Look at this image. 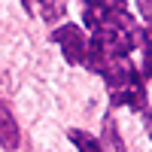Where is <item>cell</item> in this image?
Returning a JSON list of instances; mask_svg holds the SVG:
<instances>
[{"label": "cell", "mask_w": 152, "mask_h": 152, "mask_svg": "<svg viewBox=\"0 0 152 152\" xmlns=\"http://www.w3.org/2000/svg\"><path fill=\"white\" fill-rule=\"evenodd\" d=\"M52 40L61 46V52H64V58L70 61V64H85L88 58V40L79 24H61V28L52 31Z\"/></svg>", "instance_id": "6da1fadb"}, {"label": "cell", "mask_w": 152, "mask_h": 152, "mask_svg": "<svg viewBox=\"0 0 152 152\" xmlns=\"http://www.w3.org/2000/svg\"><path fill=\"white\" fill-rule=\"evenodd\" d=\"M28 15L43 18V21H61L67 15V0H21Z\"/></svg>", "instance_id": "7a4b0ae2"}, {"label": "cell", "mask_w": 152, "mask_h": 152, "mask_svg": "<svg viewBox=\"0 0 152 152\" xmlns=\"http://www.w3.org/2000/svg\"><path fill=\"white\" fill-rule=\"evenodd\" d=\"M18 122L15 116H12V107L6 104V100H0V146L3 149H18Z\"/></svg>", "instance_id": "3957f363"}, {"label": "cell", "mask_w": 152, "mask_h": 152, "mask_svg": "<svg viewBox=\"0 0 152 152\" xmlns=\"http://www.w3.org/2000/svg\"><path fill=\"white\" fill-rule=\"evenodd\" d=\"M110 104L113 107H131L134 113H140V110H146V91H143V85L122 88V91H113L110 94Z\"/></svg>", "instance_id": "277c9868"}, {"label": "cell", "mask_w": 152, "mask_h": 152, "mask_svg": "<svg viewBox=\"0 0 152 152\" xmlns=\"http://www.w3.org/2000/svg\"><path fill=\"white\" fill-rule=\"evenodd\" d=\"M100 149H104V152H125V143H122V137H119V128H116V122H113V116H107V119H104Z\"/></svg>", "instance_id": "5b68a950"}, {"label": "cell", "mask_w": 152, "mask_h": 152, "mask_svg": "<svg viewBox=\"0 0 152 152\" xmlns=\"http://www.w3.org/2000/svg\"><path fill=\"white\" fill-rule=\"evenodd\" d=\"M70 140L76 143V152H104L100 149V140H94L85 131H70Z\"/></svg>", "instance_id": "8992f818"}, {"label": "cell", "mask_w": 152, "mask_h": 152, "mask_svg": "<svg viewBox=\"0 0 152 152\" xmlns=\"http://www.w3.org/2000/svg\"><path fill=\"white\" fill-rule=\"evenodd\" d=\"M143 76H152V46H143Z\"/></svg>", "instance_id": "52a82bcc"}, {"label": "cell", "mask_w": 152, "mask_h": 152, "mask_svg": "<svg viewBox=\"0 0 152 152\" xmlns=\"http://www.w3.org/2000/svg\"><path fill=\"white\" fill-rule=\"evenodd\" d=\"M140 15L152 21V0H140Z\"/></svg>", "instance_id": "ba28073f"}, {"label": "cell", "mask_w": 152, "mask_h": 152, "mask_svg": "<svg viewBox=\"0 0 152 152\" xmlns=\"http://www.w3.org/2000/svg\"><path fill=\"white\" fill-rule=\"evenodd\" d=\"M107 0H85V9H94V6H104Z\"/></svg>", "instance_id": "9c48e42d"}, {"label": "cell", "mask_w": 152, "mask_h": 152, "mask_svg": "<svg viewBox=\"0 0 152 152\" xmlns=\"http://www.w3.org/2000/svg\"><path fill=\"white\" fill-rule=\"evenodd\" d=\"M149 134H152V131H149Z\"/></svg>", "instance_id": "30bf717a"}]
</instances>
